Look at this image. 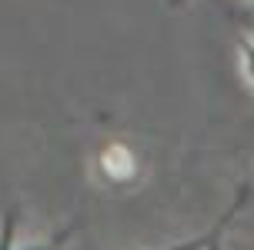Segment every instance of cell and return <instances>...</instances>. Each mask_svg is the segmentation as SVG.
<instances>
[{
    "label": "cell",
    "instance_id": "obj_1",
    "mask_svg": "<svg viewBox=\"0 0 254 250\" xmlns=\"http://www.w3.org/2000/svg\"><path fill=\"white\" fill-rule=\"evenodd\" d=\"M244 197H248V187H241V190H238V197H234V203H231L228 210H224V217H221V220L214 224V230H211V244H207L204 250H224V247H221V237H224V230H228V224L234 220V217H238V210H241Z\"/></svg>",
    "mask_w": 254,
    "mask_h": 250
},
{
    "label": "cell",
    "instance_id": "obj_2",
    "mask_svg": "<svg viewBox=\"0 0 254 250\" xmlns=\"http://www.w3.org/2000/svg\"><path fill=\"white\" fill-rule=\"evenodd\" d=\"M17 220H20V207H10V210L3 213V224H0V250H13Z\"/></svg>",
    "mask_w": 254,
    "mask_h": 250
},
{
    "label": "cell",
    "instance_id": "obj_3",
    "mask_svg": "<svg viewBox=\"0 0 254 250\" xmlns=\"http://www.w3.org/2000/svg\"><path fill=\"white\" fill-rule=\"evenodd\" d=\"M70 234H74V227H67V230H61V234H54L51 244H44V247H27V250H57V247H64V244L70 240Z\"/></svg>",
    "mask_w": 254,
    "mask_h": 250
},
{
    "label": "cell",
    "instance_id": "obj_4",
    "mask_svg": "<svg viewBox=\"0 0 254 250\" xmlns=\"http://www.w3.org/2000/svg\"><path fill=\"white\" fill-rule=\"evenodd\" d=\"M238 47H241V53H244V63H248V74H251V80H254V40L241 37V40H238Z\"/></svg>",
    "mask_w": 254,
    "mask_h": 250
},
{
    "label": "cell",
    "instance_id": "obj_5",
    "mask_svg": "<svg viewBox=\"0 0 254 250\" xmlns=\"http://www.w3.org/2000/svg\"><path fill=\"white\" fill-rule=\"evenodd\" d=\"M207 244H211V234H204L197 240H188V244H178V247H171V250H204Z\"/></svg>",
    "mask_w": 254,
    "mask_h": 250
},
{
    "label": "cell",
    "instance_id": "obj_6",
    "mask_svg": "<svg viewBox=\"0 0 254 250\" xmlns=\"http://www.w3.org/2000/svg\"><path fill=\"white\" fill-rule=\"evenodd\" d=\"M184 3H188V0H167V7H171V10H174V7H184Z\"/></svg>",
    "mask_w": 254,
    "mask_h": 250
}]
</instances>
